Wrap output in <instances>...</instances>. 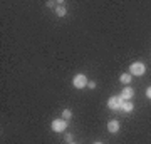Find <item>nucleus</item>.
<instances>
[{"label":"nucleus","instance_id":"obj_10","mask_svg":"<svg viewBox=\"0 0 151 144\" xmlns=\"http://www.w3.org/2000/svg\"><path fill=\"white\" fill-rule=\"evenodd\" d=\"M70 117H72V111H70V109H64V111H62V119L69 121Z\"/></svg>","mask_w":151,"mask_h":144},{"label":"nucleus","instance_id":"obj_7","mask_svg":"<svg viewBox=\"0 0 151 144\" xmlns=\"http://www.w3.org/2000/svg\"><path fill=\"white\" fill-rule=\"evenodd\" d=\"M55 14H57V17H64L65 14H67V10H65V7H64V4H62V2L55 7Z\"/></svg>","mask_w":151,"mask_h":144},{"label":"nucleus","instance_id":"obj_13","mask_svg":"<svg viewBox=\"0 0 151 144\" xmlns=\"http://www.w3.org/2000/svg\"><path fill=\"white\" fill-rule=\"evenodd\" d=\"M146 97H150V99H151V85L146 89Z\"/></svg>","mask_w":151,"mask_h":144},{"label":"nucleus","instance_id":"obj_3","mask_svg":"<svg viewBox=\"0 0 151 144\" xmlns=\"http://www.w3.org/2000/svg\"><path fill=\"white\" fill-rule=\"evenodd\" d=\"M50 128L54 133H64L65 128H67V121L65 119H54L52 124H50Z\"/></svg>","mask_w":151,"mask_h":144},{"label":"nucleus","instance_id":"obj_11","mask_svg":"<svg viewBox=\"0 0 151 144\" xmlns=\"http://www.w3.org/2000/svg\"><path fill=\"white\" fill-rule=\"evenodd\" d=\"M64 138H65V141H67V143H72V139H74V136H72V134H69V133H67V134H65V136H64Z\"/></svg>","mask_w":151,"mask_h":144},{"label":"nucleus","instance_id":"obj_1","mask_svg":"<svg viewBox=\"0 0 151 144\" xmlns=\"http://www.w3.org/2000/svg\"><path fill=\"white\" fill-rule=\"evenodd\" d=\"M123 97L121 96H113V97H109L108 99V106L109 109H113V111H119V109H123Z\"/></svg>","mask_w":151,"mask_h":144},{"label":"nucleus","instance_id":"obj_12","mask_svg":"<svg viewBox=\"0 0 151 144\" xmlns=\"http://www.w3.org/2000/svg\"><path fill=\"white\" fill-rule=\"evenodd\" d=\"M87 87H89V89H96V82H94V80H89V82H87Z\"/></svg>","mask_w":151,"mask_h":144},{"label":"nucleus","instance_id":"obj_2","mask_svg":"<svg viewBox=\"0 0 151 144\" xmlns=\"http://www.w3.org/2000/svg\"><path fill=\"white\" fill-rule=\"evenodd\" d=\"M146 72V67L143 62H133L129 65V74L131 75H143Z\"/></svg>","mask_w":151,"mask_h":144},{"label":"nucleus","instance_id":"obj_8","mask_svg":"<svg viewBox=\"0 0 151 144\" xmlns=\"http://www.w3.org/2000/svg\"><path fill=\"white\" fill-rule=\"evenodd\" d=\"M133 109H134V104H133V102L126 101V102L123 104V111H124V112H131Z\"/></svg>","mask_w":151,"mask_h":144},{"label":"nucleus","instance_id":"obj_4","mask_svg":"<svg viewBox=\"0 0 151 144\" xmlns=\"http://www.w3.org/2000/svg\"><path fill=\"white\" fill-rule=\"evenodd\" d=\"M87 77L84 74H77L74 75V80H72V84H74L76 89H84V87H87Z\"/></svg>","mask_w":151,"mask_h":144},{"label":"nucleus","instance_id":"obj_5","mask_svg":"<svg viewBox=\"0 0 151 144\" xmlns=\"http://www.w3.org/2000/svg\"><path fill=\"white\" fill-rule=\"evenodd\" d=\"M133 96H134V91H133V87H124L123 92H121V97H123V101H129V99H133Z\"/></svg>","mask_w":151,"mask_h":144},{"label":"nucleus","instance_id":"obj_6","mask_svg":"<svg viewBox=\"0 0 151 144\" xmlns=\"http://www.w3.org/2000/svg\"><path fill=\"white\" fill-rule=\"evenodd\" d=\"M119 128H121L119 121H109V123H108V131L111 134H116L119 131Z\"/></svg>","mask_w":151,"mask_h":144},{"label":"nucleus","instance_id":"obj_15","mask_svg":"<svg viewBox=\"0 0 151 144\" xmlns=\"http://www.w3.org/2000/svg\"><path fill=\"white\" fill-rule=\"evenodd\" d=\"M69 144H76V143H69Z\"/></svg>","mask_w":151,"mask_h":144},{"label":"nucleus","instance_id":"obj_9","mask_svg":"<svg viewBox=\"0 0 151 144\" xmlns=\"http://www.w3.org/2000/svg\"><path fill=\"white\" fill-rule=\"evenodd\" d=\"M131 79H133V77H131V74H121V77H119V80H121L123 84H129Z\"/></svg>","mask_w":151,"mask_h":144},{"label":"nucleus","instance_id":"obj_14","mask_svg":"<svg viewBox=\"0 0 151 144\" xmlns=\"http://www.w3.org/2000/svg\"><path fill=\"white\" fill-rule=\"evenodd\" d=\"M94 144H103V143H94Z\"/></svg>","mask_w":151,"mask_h":144}]
</instances>
